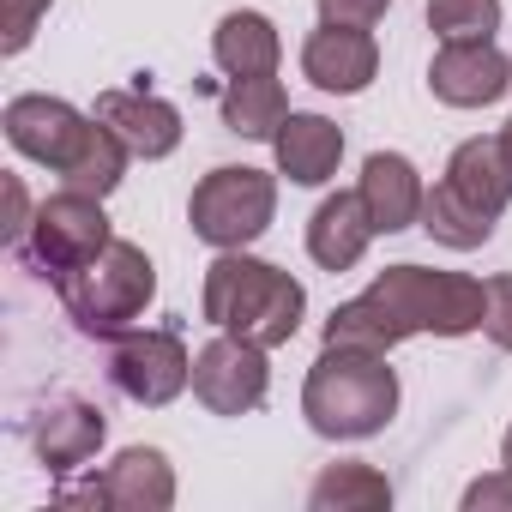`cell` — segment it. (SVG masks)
Returning <instances> with one entry per match:
<instances>
[{
  "instance_id": "6da1fadb",
  "label": "cell",
  "mask_w": 512,
  "mask_h": 512,
  "mask_svg": "<svg viewBox=\"0 0 512 512\" xmlns=\"http://www.w3.org/2000/svg\"><path fill=\"white\" fill-rule=\"evenodd\" d=\"M0 127H7V145L43 169H55L67 187L79 193H97L109 199L133 163V151L97 121V115H79L73 103L49 97V91H25L7 103V115H0Z\"/></svg>"
},
{
  "instance_id": "7a4b0ae2",
  "label": "cell",
  "mask_w": 512,
  "mask_h": 512,
  "mask_svg": "<svg viewBox=\"0 0 512 512\" xmlns=\"http://www.w3.org/2000/svg\"><path fill=\"white\" fill-rule=\"evenodd\" d=\"M199 314L205 326L217 332H235L247 344H290L302 332V314H308V290L278 272L272 260H253L247 247H223L217 260L205 266V290H199Z\"/></svg>"
},
{
  "instance_id": "3957f363",
  "label": "cell",
  "mask_w": 512,
  "mask_h": 512,
  "mask_svg": "<svg viewBox=\"0 0 512 512\" xmlns=\"http://www.w3.org/2000/svg\"><path fill=\"white\" fill-rule=\"evenodd\" d=\"M302 416L320 440H368L398 416V374L374 350L326 344L302 386Z\"/></svg>"
},
{
  "instance_id": "277c9868",
  "label": "cell",
  "mask_w": 512,
  "mask_h": 512,
  "mask_svg": "<svg viewBox=\"0 0 512 512\" xmlns=\"http://www.w3.org/2000/svg\"><path fill=\"white\" fill-rule=\"evenodd\" d=\"M512 205V169H506V151L500 139H464L440 175V187L422 199V229L452 247V253H470L494 235V223L506 217Z\"/></svg>"
},
{
  "instance_id": "5b68a950",
  "label": "cell",
  "mask_w": 512,
  "mask_h": 512,
  "mask_svg": "<svg viewBox=\"0 0 512 512\" xmlns=\"http://www.w3.org/2000/svg\"><path fill=\"white\" fill-rule=\"evenodd\" d=\"M55 296L61 308L73 314V326L85 338H121L157 296V266H151V253L139 241H109L97 260L73 266L67 278H55Z\"/></svg>"
},
{
  "instance_id": "8992f818",
  "label": "cell",
  "mask_w": 512,
  "mask_h": 512,
  "mask_svg": "<svg viewBox=\"0 0 512 512\" xmlns=\"http://www.w3.org/2000/svg\"><path fill=\"white\" fill-rule=\"evenodd\" d=\"M374 302H386V314L398 320L404 338L434 332V338H470L482 332L488 314V290L464 272H428V266H386L368 284Z\"/></svg>"
},
{
  "instance_id": "52a82bcc",
  "label": "cell",
  "mask_w": 512,
  "mask_h": 512,
  "mask_svg": "<svg viewBox=\"0 0 512 512\" xmlns=\"http://www.w3.org/2000/svg\"><path fill=\"white\" fill-rule=\"evenodd\" d=\"M278 217V175L266 169H253V163H223L211 169L193 199H187V223L205 247H247V241H260Z\"/></svg>"
},
{
  "instance_id": "ba28073f",
  "label": "cell",
  "mask_w": 512,
  "mask_h": 512,
  "mask_svg": "<svg viewBox=\"0 0 512 512\" xmlns=\"http://www.w3.org/2000/svg\"><path fill=\"white\" fill-rule=\"evenodd\" d=\"M109 241H115V235H109L103 199H97V193H79V187H61V193H49V199L37 205L31 229H25V260L55 284V278H67L73 266L97 260Z\"/></svg>"
},
{
  "instance_id": "9c48e42d",
  "label": "cell",
  "mask_w": 512,
  "mask_h": 512,
  "mask_svg": "<svg viewBox=\"0 0 512 512\" xmlns=\"http://www.w3.org/2000/svg\"><path fill=\"white\" fill-rule=\"evenodd\" d=\"M272 392V368H266V344H247L235 332H217L199 356H193V398L211 416H247L260 410Z\"/></svg>"
},
{
  "instance_id": "30bf717a",
  "label": "cell",
  "mask_w": 512,
  "mask_h": 512,
  "mask_svg": "<svg viewBox=\"0 0 512 512\" xmlns=\"http://www.w3.org/2000/svg\"><path fill=\"white\" fill-rule=\"evenodd\" d=\"M109 380L133 404L163 410L193 386V356H187V344L175 332H127L115 344V356H109Z\"/></svg>"
},
{
  "instance_id": "8fae6325",
  "label": "cell",
  "mask_w": 512,
  "mask_h": 512,
  "mask_svg": "<svg viewBox=\"0 0 512 512\" xmlns=\"http://www.w3.org/2000/svg\"><path fill=\"white\" fill-rule=\"evenodd\" d=\"M380 73V43L362 25H326L302 43V79L326 97H362Z\"/></svg>"
},
{
  "instance_id": "7c38bea8",
  "label": "cell",
  "mask_w": 512,
  "mask_h": 512,
  "mask_svg": "<svg viewBox=\"0 0 512 512\" xmlns=\"http://www.w3.org/2000/svg\"><path fill=\"white\" fill-rule=\"evenodd\" d=\"M61 500H91V506H121V512H163V506H175V470L157 446H127L85 488H61Z\"/></svg>"
},
{
  "instance_id": "4fadbf2b",
  "label": "cell",
  "mask_w": 512,
  "mask_h": 512,
  "mask_svg": "<svg viewBox=\"0 0 512 512\" xmlns=\"http://www.w3.org/2000/svg\"><path fill=\"white\" fill-rule=\"evenodd\" d=\"M428 91L446 109H488L512 91V55L488 43H440V55L428 61Z\"/></svg>"
},
{
  "instance_id": "5bb4252c",
  "label": "cell",
  "mask_w": 512,
  "mask_h": 512,
  "mask_svg": "<svg viewBox=\"0 0 512 512\" xmlns=\"http://www.w3.org/2000/svg\"><path fill=\"white\" fill-rule=\"evenodd\" d=\"M91 115H97L133 157H145V163H157V157H169V151L181 145V109L163 103V97H151L145 85H139V91H103Z\"/></svg>"
},
{
  "instance_id": "9a60e30c",
  "label": "cell",
  "mask_w": 512,
  "mask_h": 512,
  "mask_svg": "<svg viewBox=\"0 0 512 512\" xmlns=\"http://www.w3.org/2000/svg\"><path fill=\"white\" fill-rule=\"evenodd\" d=\"M103 440H109V416L91 398H49V410H37V422H31V446L55 476L91 464Z\"/></svg>"
},
{
  "instance_id": "2e32d148",
  "label": "cell",
  "mask_w": 512,
  "mask_h": 512,
  "mask_svg": "<svg viewBox=\"0 0 512 512\" xmlns=\"http://www.w3.org/2000/svg\"><path fill=\"white\" fill-rule=\"evenodd\" d=\"M272 151H278V175H290L296 187H326L344 163V127L326 115L290 109L284 127L272 133Z\"/></svg>"
},
{
  "instance_id": "e0dca14e",
  "label": "cell",
  "mask_w": 512,
  "mask_h": 512,
  "mask_svg": "<svg viewBox=\"0 0 512 512\" xmlns=\"http://www.w3.org/2000/svg\"><path fill=\"white\" fill-rule=\"evenodd\" d=\"M356 193H362V205H368V217H374L380 235H398V229L422 223L428 187H422V175H416V163L404 151H368Z\"/></svg>"
},
{
  "instance_id": "ac0fdd59",
  "label": "cell",
  "mask_w": 512,
  "mask_h": 512,
  "mask_svg": "<svg viewBox=\"0 0 512 512\" xmlns=\"http://www.w3.org/2000/svg\"><path fill=\"white\" fill-rule=\"evenodd\" d=\"M374 235H380V229H374L362 193H332V199H320V211L308 217V260L326 266V272H350V266H362V253H368Z\"/></svg>"
},
{
  "instance_id": "d6986e66",
  "label": "cell",
  "mask_w": 512,
  "mask_h": 512,
  "mask_svg": "<svg viewBox=\"0 0 512 512\" xmlns=\"http://www.w3.org/2000/svg\"><path fill=\"white\" fill-rule=\"evenodd\" d=\"M211 61H217L229 79L278 73V61H284V37H278V25H272L266 13L241 7V13H223V19H217V31H211Z\"/></svg>"
},
{
  "instance_id": "ffe728a7",
  "label": "cell",
  "mask_w": 512,
  "mask_h": 512,
  "mask_svg": "<svg viewBox=\"0 0 512 512\" xmlns=\"http://www.w3.org/2000/svg\"><path fill=\"white\" fill-rule=\"evenodd\" d=\"M290 115V97L278 85V73H253V79H229L223 91V127L241 139H272Z\"/></svg>"
},
{
  "instance_id": "44dd1931",
  "label": "cell",
  "mask_w": 512,
  "mask_h": 512,
  "mask_svg": "<svg viewBox=\"0 0 512 512\" xmlns=\"http://www.w3.org/2000/svg\"><path fill=\"white\" fill-rule=\"evenodd\" d=\"M308 506H314V512H380V506H392V482H386L374 464L344 458V464H326V470L314 476Z\"/></svg>"
},
{
  "instance_id": "7402d4cb",
  "label": "cell",
  "mask_w": 512,
  "mask_h": 512,
  "mask_svg": "<svg viewBox=\"0 0 512 512\" xmlns=\"http://www.w3.org/2000/svg\"><path fill=\"white\" fill-rule=\"evenodd\" d=\"M326 344H338V350H374V356H392V350L404 344V332H398V320L386 314V302L356 296V302H338V308H332V320H326Z\"/></svg>"
},
{
  "instance_id": "603a6c76",
  "label": "cell",
  "mask_w": 512,
  "mask_h": 512,
  "mask_svg": "<svg viewBox=\"0 0 512 512\" xmlns=\"http://www.w3.org/2000/svg\"><path fill=\"white\" fill-rule=\"evenodd\" d=\"M428 31L440 43H488L500 31V0H428Z\"/></svg>"
},
{
  "instance_id": "cb8c5ba5",
  "label": "cell",
  "mask_w": 512,
  "mask_h": 512,
  "mask_svg": "<svg viewBox=\"0 0 512 512\" xmlns=\"http://www.w3.org/2000/svg\"><path fill=\"white\" fill-rule=\"evenodd\" d=\"M482 290H488L482 332H488V344H494V350H512V272H494V278H482Z\"/></svg>"
},
{
  "instance_id": "d4e9b609",
  "label": "cell",
  "mask_w": 512,
  "mask_h": 512,
  "mask_svg": "<svg viewBox=\"0 0 512 512\" xmlns=\"http://www.w3.org/2000/svg\"><path fill=\"white\" fill-rule=\"evenodd\" d=\"M55 7V0H7V37H0V55H25L37 37V19Z\"/></svg>"
},
{
  "instance_id": "484cf974",
  "label": "cell",
  "mask_w": 512,
  "mask_h": 512,
  "mask_svg": "<svg viewBox=\"0 0 512 512\" xmlns=\"http://www.w3.org/2000/svg\"><path fill=\"white\" fill-rule=\"evenodd\" d=\"M464 512H512V470L500 464L494 476H476L464 488Z\"/></svg>"
},
{
  "instance_id": "4316f807",
  "label": "cell",
  "mask_w": 512,
  "mask_h": 512,
  "mask_svg": "<svg viewBox=\"0 0 512 512\" xmlns=\"http://www.w3.org/2000/svg\"><path fill=\"white\" fill-rule=\"evenodd\" d=\"M386 7H392V0H320V19L326 25H362V31H374L386 19Z\"/></svg>"
},
{
  "instance_id": "83f0119b",
  "label": "cell",
  "mask_w": 512,
  "mask_h": 512,
  "mask_svg": "<svg viewBox=\"0 0 512 512\" xmlns=\"http://www.w3.org/2000/svg\"><path fill=\"white\" fill-rule=\"evenodd\" d=\"M7 205H13L7 235H13V241H25V229H31V223H25V187H19V175H7Z\"/></svg>"
},
{
  "instance_id": "f1b7e54d",
  "label": "cell",
  "mask_w": 512,
  "mask_h": 512,
  "mask_svg": "<svg viewBox=\"0 0 512 512\" xmlns=\"http://www.w3.org/2000/svg\"><path fill=\"white\" fill-rule=\"evenodd\" d=\"M500 151H506V169H512V115H506V127H500Z\"/></svg>"
},
{
  "instance_id": "f546056e",
  "label": "cell",
  "mask_w": 512,
  "mask_h": 512,
  "mask_svg": "<svg viewBox=\"0 0 512 512\" xmlns=\"http://www.w3.org/2000/svg\"><path fill=\"white\" fill-rule=\"evenodd\" d=\"M500 464L512 470V428H506V440H500Z\"/></svg>"
}]
</instances>
